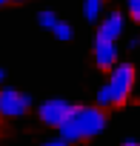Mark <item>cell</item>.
Listing matches in <instances>:
<instances>
[{"label":"cell","instance_id":"cell-1","mask_svg":"<svg viewBox=\"0 0 140 146\" xmlns=\"http://www.w3.org/2000/svg\"><path fill=\"white\" fill-rule=\"evenodd\" d=\"M109 117L100 106H72L69 117L57 126L60 129V137H66L69 143L75 140H89V137H97L103 129H106Z\"/></svg>","mask_w":140,"mask_h":146},{"label":"cell","instance_id":"cell-2","mask_svg":"<svg viewBox=\"0 0 140 146\" xmlns=\"http://www.w3.org/2000/svg\"><path fill=\"white\" fill-rule=\"evenodd\" d=\"M109 89H112V106H123L134 92V69L129 63H117L109 69Z\"/></svg>","mask_w":140,"mask_h":146},{"label":"cell","instance_id":"cell-3","mask_svg":"<svg viewBox=\"0 0 140 146\" xmlns=\"http://www.w3.org/2000/svg\"><path fill=\"white\" fill-rule=\"evenodd\" d=\"M32 109V98L17 89H0V117H23Z\"/></svg>","mask_w":140,"mask_h":146},{"label":"cell","instance_id":"cell-4","mask_svg":"<svg viewBox=\"0 0 140 146\" xmlns=\"http://www.w3.org/2000/svg\"><path fill=\"white\" fill-rule=\"evenodd\" d=\"M69 112H72V103H69V100H63V98H52V100L40 103V109H37L40 120H43L46 126H54V129H57V126L69 117Z\"/></svg>","mask_w":140,"mask_h":146},{"label":"cell","instance_id":"cell-5","mask_svg":"<svg viewBox=\"0 0 140 146\" xmlns=\"http://www.w3.org/2000/svg\"><path fill=\"white\" fill-rule=\"evenodd\" d=\"M94 63L100 66V69H112V66H117V43L114 40H106V37H100V35H94Z\"/></svg>","mask_w":140,"mask_h":146},{"label":"cell","instance_id":"cell-6","mask_svg":"<svg viewBox=\"0 0 140 146\" xmlns=\"http://www.w3.org/2000/svg\"><path fill=\"white\" fill-rule=\"evenodd\" d=\"M123 26H126L123 15H120V12H109V15L100 20L97 35H100V37H106V40H117V37L123 35Z\"/></svg>","mask_w":140,"mask_h":146},{"label":"cell","instance_id":"cell-7","mask_svg":"<svg viewBox=\"0 0 140 146\" xmlns=\"http://www.w3.org/2000/svg\"><path fill=\"white\" fill-rule=\"evenodd\" d=\"M100 12H103V0H83V17L89 23H94L100 17Z\"/></svg>","mask_w":140,"mask_h":146},{"label":"cell","instance_id":"cell-8","mask_svg":"<svg viewBox=\"0 0 140 146\" xmlns=\"http://www.w3.org/2000/svg\"><path fill=\"white\" fill-rule=\"evenodd\" d=\"M94 103H97L100 109L112 106V89H109V83H103V86L97 89V95H94Z\"/></svg>","mask_w":140,"mask_h":146},{"label":"cell","instance_id":"cell-9","mask_svg":"<svg viewBox=\"0 0 140 146\" xmlns=\"http://www.w3.org/2000/svg\"><path fill=\"white\" fill-rule=\"evenodd\" d=\"M52 32H54V37H57V40H72V35H75V29L69 26V23H63V20H57Z\"/></svg>","mask_w":140,"mask_h":146},{"label":"cell","instance_id":"cell-10","mask_svg":"<svg viewBox=\"0 0 140 146\" xmlns=\"http://www.w3.org/2000/svg\"><path fill=\"white\" fill-rule=\"evenodd\" d=\"M37 23H40L43 29H54V23H57V15H54L52 9H43V12L37 15Z\"/></svg>","mask_w":140,"mask_h":146},{"label":"cell","instance_id":"cell-11","mask_svg":"<svg viewBox=\"0 0 140 146\" xmlns=\"http://www.w3.org/2000/svg\"><path fill=\"white\" fill-rule=\"evenodd\" d=\"M126 9H129L131 20H137V23H140V0H126Z\"/></svg>","mask_w":140,"mask_h":146},{"label":"cell","instance_id":"cell-12","mask_svg":"<svg viewBox=\"0 0 140 146\" xmlns=\"http://www.w3.org/2000/svg\"><path fill=\"white\" fill-rule=\"evenodd\" d=\"M40 146H69V140H66V137H52V140H46V143H40Z\"/></svg>","mask_w":140,"mask_h":146},{"label":"cell","instance_id":"cell-13","mask_svg":"<svg viewBox=\"0 0 140 146\" xmlns=\"http://www.w3.org/2000/svg\"><path fill=\"white\" fill-rule=\"evenodd\" d=\"M120 146H140V140H134V137H126Z\"/></svg>","mask_w":140,"mask_h":146},{"label":"cell","instance_id":"cell-14","mask_svg":"<svg viewBox=\"0 0 140 146\" xmlns=\"http://www.w3.org/2000/svg\"><path fill=\"white\" fill-rule=\"evenodd\" d=\"M3 80H6V72H3V69H0V83H3Z\"/></svg>","mask_w":140,"mask_h":146},{"label":"cell","instance_id":"cell-15","mask_svg":"<svg viewBox=\"0 0 140 146\" xmlns=\"http://www.w3.org/2000/svg\"><path fill=\"white\" fill-rule=\"evenodd\" d=\"M6 3H9V0H0V6H6Z\"/></svg>","mask_w":140,"mask_h":146},{"label":"cell","instance_id":"cell-16","mask_svg":"<svg viewBox=\"0 0 140 146\" xmlns=\"http://www.w3.org/2000/svg\"><path fill=\"white\" fill-rule=\"evenodd\" d=\"M17 3H20V0H17Z\"/></svg>","mask_w":140,"mask_h":146}]
</instances>
